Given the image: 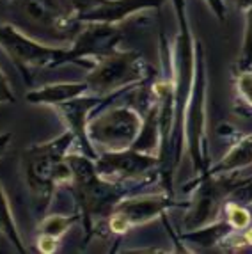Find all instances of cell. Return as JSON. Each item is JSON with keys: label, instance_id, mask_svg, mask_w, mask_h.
Instances as JSON below:
<instances>
[{"label": "cell", "instance_id": "6da1fadb", "mask_svg": "<svg viewBox=\"0 0 252 254\" xmlns=\"http://www.w3.org/2000/svg\"><path fill=\"white\" fill-rule=\"evenodd\" d=\"M73 140L75 135L67 130L59 139L45 144L30 146L21 155L25 183L29 187L38 213H43L50 206L55 187L71 182L73 174L66 155L71 148Z\"/></svg>", "mask_w": 252, "mask_h": 254}, {"label": "cell", "instance_id": "7a4b0ae2", "mask_svg": "<svg viewBox=\"0 0 252 254\" xmlns=\"http://www.w3.org/2000/svg\"><path fill=\"white\" fill-rule=\"evenodd\" d=\"M0 48L13 59L25 76L32 68H54L67 63L78 64L71 50L41 45L9 23H0Z\"/></svg>", "mask_w": 252, "mask_h": 254}, {"label": "cell", "instance_id": "3957f363", "mask_svg": "<svg viewBox=\"0 0 252 254\" xmlns=\"http://www.w3.org/2000/svg\"><path fill=\"white\" fill-rule=\"evenodd\" d=\"M142 73L144 63L139 55L112 50L94 61V68L85 76V84L96 96H105L140 80Z\"/></svg>", "mask_w": 252, "mask_h": 254}, {"label": "cell", "instance_id": "277c9868", "mask_svg": "<svg viewBox=\"0 0 252 254\" xmlns=\"http://www.w3.org/2000/svg\"><path fill=\"white\" fill-rule=\"evenodd\" d=\"M142 131L139 114L128 107H116L87 125L89 140L109 151H123L133 144Z\"/></svg>", "mask_w": 252, "mask_h": 254}, {"label": "cell", "instance_id": "5b68a950", "mask_svg": "<svg viewBox=\"0 0 252 254\" xmlns=\"http://www.w3.org/2000/svg\"><path fill=\"white\" fill-rule=\"evenodd\" d=\"M16 9L32 25L54 32L57 36H66L71 29V16L57 4V0H13Z\"/></svg>", "mask_w": 252, "mask_h": 254}, {"label": "cell", "instance_id": "8992f818", "mask_svg": "<svg viewBox=\"0 0 252 254\" xmlns=\"http://www.w3.org/2000/svg\"><path fill=\"white\" fill-rule=\"evenodd\" d=\"M96 171L101 178H119V176H135L146 173L151 165H155V158L144 157L137 151H109L101 157H96Z\"/></svg>", "mask_w": 252, "mask_h": 254}, {"label": "cell", "instance_id": "52a82bcc", "mask_svg": "<svg viewBox=\"0 0 252 254\" xmlns=\"http://www.w3.org/2000/svg\"><path fill=\"white\" fill-rule=\"evenodd\" d=\"M98 105V98H73L69 102H64L61 105H55L54 109L61 116L67 130L71 131L75 139H78L84 146V155L91 158H96L93 151V144L87 135V116L89 112Z\"/></svg>", "mask_w": 252, "mask_h": 254}, {"label": "cell", "instance_id": "ba28073f", "mask_svg": "<svg viewBox=\"0 0 252 254\" xmlns=\"http://www.w3.org/2000/svg\"><path fill=\"white\" fill-rule=\"evenodd\" d=\"M164 0H98L89 13L80 18L87 23H118L123 18L137 13L140 9L155 7Z\"/></svg>", "mask_w": 252, "mask_h": 254}, {"label": "cell", "instance_id": "9c48e42d", "mask_svg": "<svg viewBox=\"0 0 252 254\" xmlns=\"http://www.w3.org/2000/svg\"><path fill=\"white\" fill-rule=\"evenodd\" d=\"M165 206V199L160 195H144V197H135V199L119 201L114 206V212L121 213L128 224H140L146 222L156 213H160Z\"/></svg>", "mask_w": 252, "mask_h": 254}, {"label": "cell", "instance_id": "30bf717a", "mask_svg": "<svg viewBox=\"0 0 252 254\" xmlns=\"http://www.w3.org/2000/svg\"><path fill=\"white\" fill-rule=\"evenodd\" d=\"M85 82H66V84H48L43 85L41 89H34L27 94V102L41 103V105H61L64 102H69L73 98H78L87 91Z\"/></svg>", "mask_w": 252, "mask_h": 254}, {"label": "cell", "instance_id": "8fae6325", "mask_svg": "<svg viewBox=\"0 0 252 254\" xmlns=\"http://www.w3.org/2000/svg\"><path fill=\"white\" fill-rule=\"evenodd\" d=\"M0 233H4L7 237V240L16 247L18 253H27V249L23 247V242L20 238V233H18L16 224H14L13 212L9 208L7 195L2 189V183H0Z\"/></svg>", "mask_w": 252, "mask_h": 254}, {"label": "cell", "instance_id": "7c38bea8", "mask_svg": "<svg viewBox=\"0 0 252 254\" xmlns=\"http://www.w3.org/2000/svg\"><path fill=\"white\" fill-rule=\"evenodd\" d=\"M249 164H252V135L245 137L242 142H238L217 169L233 171V169H238V167H245Z\"/></svg>", "mask_w": 252, "mask_h": 254}, {"label": "cell", "instance_id": "4fadbf2b", "mask_svg": "<svg viewBox=\"0 0 252 254\" xmlns=\"http://www.w3.org/2000/svg\"><path fill=\"white\" fill-rule=\"evenodd\" d=\"M76 220V217H67V215H50L43 220L39 226V235H50V237L59 238L64 235L67 229L71 228V224Z\"/></svg>", "mask_w": 252, "mask_h": 254}, {"label": "cell", "instance_id": "5bb4252c", "mask_svg": "<svg viewBox=\"0 0 252 254\" xmlns=\"http://www.w3.org/2000/svg\"><path fill=\"white\" fill-rule=\"evenodd\" d=\"M227 217H229V222L238 229H244L249 224V220H251V215L245 212L244 208L236 206V204L227 206Z\"/></svg>", "mask_w": 252, "mask_h": 254}, {"label": "cell", "instance_id": "9a60e30c", "mask_svg": "<svg viewBox=\"0 0 252 254\" xmlns=\"http://www.w3.org/2000/svg\"><path fill=\"white\" fill-rule=\"evenodd\" d=\"M252 59V7L247 9V25H245L244 39V64H249Z\"/></svg>", "mask_w": 252, "mask_h": 254}, {"label": "cell", "instance_id": "2e32d148", "mask_svg": "<svg viewBox=\"0 0 252 254\" xmlns=\"http://www.w3.org/2000/svg\"><path fill=\"white\" fill-rule=\"evenodd\" d=\"M238 91L244 100L252 107V73H242L238 78Z\"/></svg>", "mask_w": 252, "mask_h": 254}, {"label": "cell", "instance_id": "e0dca14e", "mask_svg": "<svg viewBox=\"0 0 252 254\" xmlns=\"http://www.w3.org/2000/svg\"><path fill=\"white\" fill-rule=\"evenodd\" d=\"M9 102H14V94L11 91L7 76L0 69V103H9Z\"/></svg>", "mask_w": 252, "mask_h": 254}, {"label": "cell", "instance_id": "ac0fdd59", "mask_svg": "<svg viewBox=\"0 0 252 254\" xmlns=\"http://www.w3.org/2000/svg\"><path fill=\"white\" fill-rule=\"evenodd\" d=\"M38 249L45 254H50L57 249V238L50 237V235H39L38 240Z\"/></svg>", "mask_w": 252, "mask_h": 254}, {"label": "cell", "instance_id": "d6986e66", "mask_svg": "<svg viewBox=\"0 0 252 254\" xmlns=\"http://www.w3.org/2000/svg\"><path fill=\"white\" fill-rule=\"evenodd\" d=\"M128 228H130L128 220H126L125 217L121 215V213H116V212H114L112 219H110V229H112L114 233H125V231Z\"/></svg>", "mask_w": 252, "mask_h": 254}, {"label": "cell", "instance_id": "ffe728a7", "mask_svg": "<svg viewBox=\"0 0 252 254\" xmlns=\"http://www.w3.org/2000/svg\"><path fill=\"white\" fill-rule=\"evenodd\" d=\"M13 139V133H4V135H0V157L5 153V149L9 148V142Z\"/></svg>", "mask_w": 252, "mask_h": 254}, {"label": "cell", "instance_id": "44dd1931", "mask_svg": "<svg viewBox=\"0 0 252 254\" xmlns=\"http://www.w3.org/2000/svg\"><path fill=\"white\" fill-rule=\"evenodd\" d=\"M208 4L211 5L215 13L219 14V18H224V2L222 0H208Z\"/></svg>", "mask_w": 252, "mask_h": 254}, {"label": "cell", "instance_id": "7402d4cb", "mask_svg": "<svg viewBox=\"0 0 252 254\" xmlns=\"http://www.w3.org/2000/svg\"><path fill=\"white\" fill-rule=\"evenodd\" d=\"M245 240L249 242V244H252V229H249L247 235H245Z\"/></svg>", "mask_w": 252, "mask_h": 254}]
</instances>
